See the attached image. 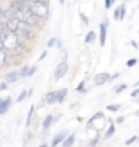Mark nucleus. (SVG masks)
I'll return each mask as SVG.
<instances>
[{
  "mask_svg": "<svg viewBox=\"0 0 139 147\" xmlns=\"http://www.w3.org/2000/svg\"><path fill=\"white\" fill-rule=\"evenodd\" d=\"M0 42L7 53L20 54L23 51L22 38H18L7 25H2V23H0Z\"/></svg>",
  "mask_w": 139,
  "mask_h": 147,
  "instance_id": "1",
  "label": "nucleus"
},
{
  "mask_svg": "<svg viewBox=\"0 0 139 147\" xmlns=\"http://www.w3.org/2000/svg\"><path fill=\"white\" fill-rule=\"evenodd\" d=\"M8 13L13 15L15 18H18V20H22L23 23L30 25V26L38 25L39 20H41V18H38V16L34 15V13H33V11L25 5V3L18 2V0H15V2H11V3H10V11H8Z\"/></svg>",
  "mask_w": 139,
  "mask_h": 147,
  "instance_id": "2",
  "label": "nucleus"
},
{
  "mask_svg": "<svg viewBox=\"0 0 139 147\" xmlns=\"http://www.w3.org/2000/svg\"><path fill=\"white\" fill-rule=\"evenodd\" d=\"M7 15V26L10 28L11 31L15 33L18 38H22V39H31L33 38V30L30 25H26V23H23L22 20H18V18H15L13 15H10V13H5Z\"/></svg>",
  "mask_w": 139,
  "mask_h": 147,
  "instance_id": "3",
  "label": "nucleus"
},
{
  "mask_svg": "<svg viewBox=\"0 0 139 147\" xmlns=\"http://www.w3.org/2000/svg\"><path fill=\"white\" fill-rule=\"evenodd\" d=\"M18 2L25 3V5H26L38 18H41V20L49 15V7H48L46 2H41V0H18Z\"/></svg>",
  "mask_w": 139,
  "mask_h": 147,
  "instance_id": "4",
  "label": "nucleus"
},
{
  "mask_svg": "<svg viewBox=\"0 0 139 147\" xmlns=\"http://www.w3.org/2000/svg\"><path fill=\"white\" fill-rule=\"evenodd\" d=\"M67 69H69V65H67L65 61L59 62L57 67H56V70H54V80H61L62 79V77L65 75V72H67Z\"/></svg>",
  "mask_w": 139,
  "mask_h": 147,
  "instance_id": "5",
  "label": "nucleus"
},
{
  "mask_svg": "<svg viewBox=\"0 0 139 147\" xmlns=\"http://www.w3.org/2000/svg\"><path fill=\"white\" fill-rule=\"evenodd\" d=\"M107 26H108V20H103V23L100 25V44L105 46L107 41Z\"/></svg>",
  "mask_w": 139,
  "mask_h": 147,
  "instance_id": "6",
  "label": "nucleus"
},
{
  "mask_svg": "<svg viewBox=\"0 0 139 147\" xmlns=\"http://www.w3.org/2000/svg\"><path fill=\"white\" fill-rule=\"evenodd\" d=\"M124 15H126V3H121V5L115 10V18H116L118 21H121V20H124Z\"/></svg>",
  "mask_w": 139,
  "mask_h": 147,
  "instance_id": "7",
  "label": "nucleus"
},
{
  "mask_svg": "<svg viewBox=\"0 0 139 147\" xmlns=\"http://www.w3.org/2000/svg\"><path fill=\"white\" fill-rule=\"evenodd\" d=\"M110 80V74H98V75H95V79H93V82H95V85H103L105 82H108Z\"/></svg>",
  "mask_w": 139,
  "mask_h": 147,
  "instance_id": "8",
  "label": "nucleus"
},
{
  "mask_svg": "<svg viewBox=\"0 0 139 147\" xmlns=\"http://www.w3.org/2000/svg\"><path fill=\"white\" fill-rule=\"evenodd\" d=\"M67 137V132L65 131H62V132H59L57 136L53 139V142H51V147H56V146H59L61 142H64V139Z\"/></svg>",
  "mask_w": 139,
  "mask_h": 147,
  "instance_id": "9",
  "label": "nucleus"
},
{
  "mask_svg": "<svg viewBox=\"0 0 139 147\" xmlns=\"http://www.w3.org/2000/svg\"><path fill=\"white\" fill-rule=\"evenodd\" d=\"M11 105V98L8 96V98H5V100H0V115H3L8 108H10Z\"/></svg>",
  "mask_w": 139,
  "mask_h": 147,
  "instance_id": "10",
  "label": "nucleus"
},
{
  "mask_svg": "<svg viewBox=\"0 0 139 147\" xmlns=\"http://www.w3.org/2000/svg\"><path fill=\"white\" fill-rule=\"evenodd\" d=\"M7 59H8V53L3 49V46H0V69L7 64Z\"/></svg>",
  "mask_w": 139,
  "mask_h": 147,
  "instance_id": "11",
  "label": "nucleus"
},
{
  "mask_svg": "<svg viewBox=\"0 0 139 147\" xmlns=\"http://www.w3.org/2000/svg\"><path fill=\"white\" fill-rule=\"evenodd\" d=\"M44 100H46V103H56V100H57V92H49L46 96H44Z\"/></svg>",
  "mask_w": 139,
  "mask_h": 147,
  "instance_id": "12",
  "label": "nucleus"
},
{
  "mask_svg": "<svg viewBox=\"0 0 139 147\" xmlns=\"http://www.w3.org/2000/svg\"><path fill=\"white\" fill-rule=\"evenodd\" d=\"M53 119H54V118L51 115H48L46 118H44V121H43V132H48V129H49V126H51Z\"/></svg>",
  "mask_w": 139,
  "mask_h": 147,
  "instance_id": "13",
  "label": "nucleus"
},
{
  "mask_svg": "<svg viewBox=\"0 0 139 147\" xmlns=\"http://www.w3.org/2000/svg\"><path fill=\"white\" fill-rule=\"evenodd\" d=\"M20 79V72H10L7 75V84H11V82H16V80Z\"/></svg>",
  "mask_w": 139,
  "mask_h": 147,
  "instance_id": "14",
  "label": "nucleus"
},
{
  "mask_svg": "<svg viewBox=\"0 0 139 147\" xmlns=\"http://www.w3.org/2000/svg\"><path fill=\"white\" fill-rule=\"evenodd\" d=\"M74 141H75V136H74V134H70V136H67V137L64 139L62 146H64V147H70L72 144H74Z\"/></svg>",
  "mask_w": 139,
  "mask_h": 147,
  "instance_id": "15",
  "label": "nucleus"
},
{
  "mask_svg": "<svg viewBox=\"0 0 139 147\" xmlns=\"http://www.w3.org/2000/svg\"><path fill=\"white\" fill-rule=\"evenodd\" d=\"M65 95H67V90H65V88L57 90V100H56V103H61V101H64Z\"/></svg>",
  "mask_w": 139,
  "mask_h": 147,
  "instance_id": "16",
  "label": "nucleus"
},
{
  "mask_svg": "<svg viewBox=\"0 0 139 147\" xmlns=\"http://www.w3.org/2000/svg\"><path fill=\"white\" fill-rule=\"evenodd\" d=\"M115 129H116V127H115V124H111V126L108 127V131L105 132V136H103V137H105V139H110V137L115 134Z\"/></svg>",
  "mask_w": 139,
  "mask_h": 147,
  "instance_id": "17",
  "label": "nucleus"
},
{
  "mask_svg": "<svg viewBox=\"0 0 139 147\" xmlns=\"http://www.w3.org/2000/svg\"><path fill=\"white\" fill-rule=\"evenodd\" d=\"M34 115V106H30V111H28V118H26V126L31 124V118Z\"/></svg>",
  "mask_w": 139,
  "mask_h": 147,
  "instance_id": "18",
  "label": "nucleus"
},
{
  "mask_svg": "<svg viewBox=\"0 0 139 147\" xmlns=\"http://www.w3.org/2000/svg\"><path fill=\"white\" fill-rule=\"evenodd\" d=\"M95 38H96L95 33L88 31V33H87V36H85V42H93V41H95Z\"/></svg>",
  "mask_w": 139,
  "mask_h": 147,
  "instance_id": "19",
  "label": "nucleus"
},
{
  "mask_svg": "<svg viewBox=\"0 0 139 147\" xmlns=\"http://www.w3.org/2000/svg\"><path fill=\"white\" fill-rule=\"evenodd\" d=\"M126 88H128V85H126V84H121V85H118L116 88H115V93H121V92H124Z\"/></svg>",
  "mask_w": 139,
  "mask_h": 147,
  "instance_id": "20",
  "label": "nucleus"
},
{
  "mask_svg": "<svg viewBox=\"0 0 139 147\" xmlns=\"http://www.w3.org/2000/svg\"><path fill=\"white\" fill-rule=\"evenodd\" d=\"M26 96H28V92H22V93L18 95V98H16V101H18V103H22V101L25 100Z\"/></svg>",
  "mask_w": 139,
  "mask_h": 147,
  "instance_id": "21",
  "label": "nucleus"
},
{
  "mask_svg": "<svg viewBox=\"0 0 139 147\" xmlns=\"http://www.w3.org/2000/svg\"><path fill=\"white\" fill-rule=\"evenodd\" d=\"M85 85H87V80H82L80 84H79V87H77V92H84L85 90Z\"/></svg>",
  "mask_w": 139,
  "mask_h": 147,
  "instance_id": "22",
  "label": "nucleus"
},
{
  "mask_svg": "<svg viewBox=\"0 0 139 147\" xmlns=\"http://www.w3.org/2000/svg\"><path fill=\"white\" fill-rule=\"evenodd\" d=\"M57 39H56V38H51V39H49V42H48V47H53V46H56V44H57Z\"/></svg>",
  "mask_w": 139,
  "mask_h": 147,
  "instance_id": "23",
  "label": "nucleus"
},
{
  "mask_svg": "<svg viewBox=\"0 0 139 147\" xmlns=\"http://www.w3.org/2000/svg\"><path fill=\"white\" fill-rule=\"evenodd\" d=\"M136 62H138V59H129L128 62H126V65H128V67H134Z\"/></svg>",
  "mask_w": 139,
  "mask_h": 147,
  "instance_id": "24",
  "label": "nucleus"
},
{
  "mask_svg": "<svg viewBox=\"0 0 139 147\" xmlns=\"http://www.w3.org/2000/svg\"><path fill=\"white\" fill-rule=\"evenodd\" d=\"M138 141V136H133V137H129L128 141H126V146H131V144H133V142H136Z\"/></svg>",
  "mask_w": 139,
  "mask_h": 147,
  "instance_id": "25",
  "label": "nucleus"
},
{
  "mask_svg": "<svg viewBox=\"0 0 139 147\" xmlns=\"http://www.w3.org/2000/svg\"><path fill=\"white\" fill-rule=\"evenodd\" d=\"M28 69H30V67H26V65H25V67H23L22 70H20V77H26V74H28Z\"/></svg>",
  "mask_w": 139,
  "mask_h": 147,
  "instance_id": "26",
  "label": "nucleus"
},
{
  "mask_svg": "<svg viewBox=\"0 0 139 147\" xmlns=\"http://www.w3.org/2000/svg\"><path fill=\"white\" fill-rule=\"evenodd\" d=\"M107 108L110 111H118V110H119V105H108Z\"/></svg>",
  "mask_w": 139,
  "mask_h": 147,
  "instance_id": "27",
  "label": "nucleus"
},
{
  "mask_svg": "<svg viewBox=\"0 0 139 147\" xmlns=\"http://www.w3.org/2000/svg\"><path fill=\"white\" fill-rule=\"evenodd\" d=\"M36 72V65H34V67H30L28 69V74H26V77H31L33 74Z\"/></svg>",
  "mask_w": 139,
  "mask_h": 147,
  "instance_id": "28",
  "label": "nucleus"
},
{
  "mask_svg": "<svg viewBox=\"0 0 139 147\" xmlns=\"http://www.w3.org/2000/svg\"><path fill=\"white\" fill-rule=\"evenodd\" d=\"M113 2H115V0H105V8H111Z\"/></svg>",
  "mask_w": 139,
  "mask_h": 147,
  "instance_id": "29",
  "label": "nucleus"
},
{
  "mask_svg": "<svg viewBox=\"0 0 139 147\" xmlns=\"http://www.w3.org/2000/svg\"><path fill=\"white\" fill-rule=\"evenodd\" d=\"M79 16H80V20L84 21V23H85V25H88V18H87V16L84 15V13H80V15H79Z\"/></svg>",
  "mask_w": 139,
  "mask_h": 147,
  "instance_id": "30",
  "label": "nucleus"
},
{
  "mask_svg": "<svg viewBox=\"0 0 139 147\" xmlns=\"http://www.w3.org/2000/svg\"><path fill=\"white\" fill-rule=\"evenodd\" d=\"M0 90H7V82H3V84L0 85Z\"/></svg>",
  "mask_w": 139,
  "mask_h": 147,
  "instance_id": "31",
  "label": "nucleus"
},
{
  "mask_svg": "<svg viewBox=\"0 0 139 147\" xmlns=\"http://www.w3.org/2000/svg\"><path fill=\"white\" fill-rule=\"evenodd\" d=\"M123 121H124V118H123V116H121V118H118V119H116V123H118V124H121Z\"/></svg>",
  "mask_w": 139,
  "mask_h": 147,
  "instance_id": "32",
  "label": "nucleus"
},
{
  "mask_svg": "<svg viewBox=\"0 0 139 147\" xmlns=\"http://www.w3.org/2000/svg\"><path fill=\"white\" fill-rule=\"evenodd\" d=\"M131 95H133V96H138V95H139V90H134V92H133Z\"/></svg>",
  "mask_w": 139,
  "mask_h": 147,
  "instance_id": "33",
  "label": "nucleus"
},
{
  "mask_svg": "<svg viewBox=\"0 0 139 147\" xmlns=\"http://www.w3.org/2000/svg\"><path fill=\"white\" fill-rule=\"evenodd\" d=\"M5 15V13H3V10H2V8H0V18H2V16Z\"/></svg>",
  "mask_w": 139,
  "mask_h": 147,
  "instance_id": "34",
  "label": "nucleus"
},
{
  "mask_svg": "<svg viewBox=\"0 0 139 147\" xmlns=\"http://www.w3.org/2000/svg\"><path fill=\"white\" fill-rule=\"evenodd\" d=\"M39 147H46V144H41V146H39Z\"/></svg>",
  "mask_w": 139,
  "mask_h": 147,
  "instance_id": "35",
  "label": "nucleus"
},
{
  "mask_svg": "<svg viewBox=\"0 0 139 147\" xmlns=\"http://www.w3.org/2000/svg\"><path fill=\"white\" fill-rule=\"evenodd\" d=\"M59 3H64V0H59Z\"/></svg>",
  "mask_w": 139,
  "mask_h": 147,
  "instance_id": "36",
  "label": "nucleus"
},
{
  "mask_svg": "<svg viewBox=\"0 0 139 147\" xmlns=\"http://www.w3.org/2000/svg\"><path fill=\"white\" fill-rule=\"evenodd\" d=\"M41 2H46V3H48V2H49V0H41Z\"/></svg>",
  "mask_w": 139,
  "mask_h": 147,
  "instance_id": "37",
  "label": "nucleus"
},
{
  "mask_svg": "<svg viewBox=\"0 0 139 147\" xmlns=\"http://www.w3.org/2000/svg\"><path fill=\"white\" fill-rule=\"evenodd\" d=\"M136 115H138V116H139V111H138V113H136Z\"/></svg>",
  "mask_w": 139,
  "mask_h": 147,
  "instance_id": "38",
  "label": "nucleus"
}]
</instances>
